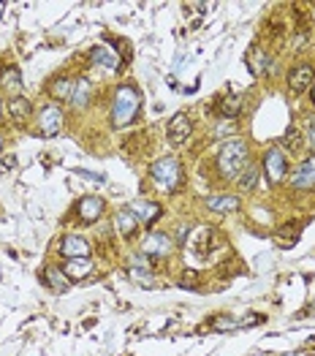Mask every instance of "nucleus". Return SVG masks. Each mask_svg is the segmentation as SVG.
I'll return each mask as SVG.
<instances>
[{
    "instance_id": "obj_1",
    "label": "nucleus",
    "mask_w": 315,
    "mask_h": 356,
    "mask_svg": "<svg viewBox=\"0 0 315 356\" xmlns=\"http://www.w3.org/2000/svg\"><path fill=\"white\" fill-rule=\"evenodd\" d=\"M139 109H142V92L136 85H120L112 92V106H109V125L120 131V128H128L134 120L139 118Z\"/></svg>"
},
{
    "instance_id": "obj_2",
    "label": "nucleus",
    "mask_w": 315,
    "mask_h": 356,
    "mask_svg": "<svg viewBox=\"0 0 315 356\" xmlns=\"http://www.w3.org/2000/svg\"><path fill=\"white\" fill-rule=\"evenodd\" d=\"M248 163H250V147L239 136H231L229 142L220 147V152H218V172L229 179L239 177Z\"/></svg>"
},
{
    "instance_id": "obj_3",
    "label": "nucleus",
    "mask_w": 315,
    "mask_h": 356,
    "mask_svg": "<svg viewBox=\"0 0 315 356\" xmlns=\"http://www.w3.org/2000/svg\"><path fill=\"white\" fill-rule=\"evenodd\" d=\"M150 179L152 185L161 191V193H177L185 182V172H182V163L166 155V158H158L152 166H150Z\"/></svg>"
},
{
    "instance_id": "obj_4",
    "label": "nucleus",
    "mask_w": 315,
    "mask_h": 356,
    "mask_svg": "<svg viewBox=\"0 0 315 356\" xmlns=\"http://www.w3.org/2000/svg\"><path fill=\"white\" fill-rule=\"evenodd\" d=\"M261 172L266 175L269 185H280L288 175V155L283 147H269L261 158Z\"/></svg>"
},
{
    "instance_id": "obj_5",
    "label": "nucleus",
    "mask_w": 315,
    "mask_h": 356,
    "mask_svg": "<svg viewBox=\"0 0 315 356\" xmlns=\"http://www.w3.org/2000/svg\"><path fill=\"white\" fill-rule=\"evenodd\" d=\"M174 248H177V242L169 234H163V232H147V237L139 245V253H144L147 259H169L174 253Z\"/></svg>"
},
{
    "instance_id": "obj_6",
    "label": "nucleus",
    "mask_w": 315,
    "mask_h": 356,
    "mask_svg": "<svg viewBox=\"0 0 315 356\" xmlns=\"http://www.w3.org/2000/svg\"><path fill=\"white\" fill-rule=\"evenodd\" d=\"M35 122H38V134L41 136H58L63 131V122H65V112H63L60 104H47V106H41Z\"/></svg>"
},
{
    "instance_id": "obj_7",
    "label": "nucleus",
    "mask_w": 315,
    "mask_h": 356,
    "mask_svg": "<svg viewBox=\"0 0 315 356\" xmlns=\"http://www.w3.org/2000/svg\"><path fill=\"white\" fill-rule=\"evenodd\" d=\"M291 188L293 191H315V155H307L296 163L291 172Z\"/></svg>"
},
{
    "instance_id": "obj_8",
    "label": "nucleus",
    "mask_w": 315,
    "mask_h": 356,
    "mask_svg": "<svg viewBox=\"0 0 315 356\" xmlns=\"http://www.w3.org/2000/svg\"><path fill=\"white\" fill-rule=\"evenodd\" d=\"M92 245L82 234H65L60 239V256L63 259H90Z\"/></svg>"
},
{
    "instance_id": "obj_9",
    "label": "nucleus",
    "mask_w": 315,
    "mask_h": 356,
    "mask_svg": "<svg viewBox=\"0 0 315 356\" xmlns=\"http://www.w3.org/2000/svg\"><path fill=\"white\" fill-rule=\"evenodd\" d=\"M191 134H193V122H191L188 115H174V118L169 120L166 136H169L172 145H185V142L191 139Z\"/></svg>"
},
{
    "instance_id": "obj_10",
    "label": "nucleus",
    "mask_w": 315,
    "mask_h": 356,
    "mask_svg": "<svg viewBox=\"0 0 315 356\" xmlns=\"http://www.w3.org/2000/svg\"><path fill=\"white\" fill-rule=\"evenodd\" d=\"M90 60H92L95 65L106 68V71H120V65H122L120 52H117L115 47H104V44H98V47L90 49Z\"/></svg>"
},
{
    "instance_id": "obj_11",
    "label": "nucleus",
    "mask_w": 315,
    "mask_h": 356,
    "mask_svg": "<svg viewBox=\"0 0 315 356\" xmlns=\"http://www.w3.org/2000/svg\"><path fill=\"white\" fill-rule=\"evenodd\" d=\"M204 207L209 209V212H218V215H231V212H236L242 204L231 193H212V196L204 199Z\"/></svg>"
},
{
    "instance_id": "obj_12",
    "label": "nucleus",
    "mask_w": 315,
    "mask_h": 356,
    "mask_svg": "<svg viewBox=\"0 0 315 356\" xmlns=\"http://www.w3.org/2000/svg\"><path fill=\"white\" fill-rule=\"evenodd\" d=\"M76 215H79L82 223H95V220L104 215V199H98V196H85V199H79Z\"/></svg>"
},
{
    "instance_id": "obj_13",
    "label": "nucleus",
    "mask_w": 315,
    "mask_h": 356,
    "mask_svg": "<svg viewBox=\"0 0 315 356\" xmlns=\"http://www.w3.org/2000/svg\"><path fill=\"white\" fill-rule=\"evenodd\" d=\"M115 229H117V234H120V237L131 239L139 229H142V223H139V218H136L131 209L125 207L115 215Z\"/></svg>"
},
{
    "instance_id": "obj_14",
    "label": "nucleus",
    "mask_w": 315,
    "mask_h": 356,
    "mask_svg": "<svg viewBox=\"0 0 315 356\" xmlns=\"http://www.w3.org/2000/svg\"><path fill=\"white\" fill-rule=\"evenodd\" d=\"M0 90H3L8 98L22 95V74H19V68L8 65V68L0 71Z\"/></svg>"
},
{
    "instance_id": "obj_15",
    "label": "nucleus",
    "mask_w": 315,
    "mask_h": 356,
    "mask_svg": "<svg viewBox=\"0 0 315 356\" xmlns=\"http://www.w3.org/2000/svg\"><path fill=\"white\" fill-rule=\"evenodd\" d=\"M313 65H296L291 74H288V88L293 90V92H305V90H310L313 85Z\"/></svg>"
},
{
    "instance_id": "obj_16",
    "label": "nucleus",
    "mask_w": 315,
    "mask_h": 356,
    "mask_svg": "<svg viewBox=\"0 0 315 356\" xmlns=\"http://www.w3.org/2000/svg\"><path fill=\"white\" fill-rule=\"evenodd\" d=\"M63 275L68 277V280H85L92 275V261L90 259H65V264H63Z\"/></svg>"
},
{
    "instance_id": "obj_17",
    "label": "nucleus",
    "mask_w": 315,
    "mask_h": 356,
    "mask_svg": "<svg viewBox=\"0 0 315 356\" xmlns=\"http://www.w3.org/2000/svg\"><path fill=\"white\" fill-rule=\"evenodd\" d=\"M128 209L139 218L142 226H150V223L158 220V215H161V204H158V202H147V199H139V202L128 204Z\"/></svg>"
},
{
    "instance_id": "obj_18",
    "label": "nucleus",
    "mask_w": 315,
    "mask_h": 356,
    "mask_svg": "<svg viewBox=\"0 0 315 356\" xmlns=\"http://www.w3.org/2000/svg\"><path fill=\"white\" fill-rule=\"evenodd\" d=\"M245 63H248V68H250V74L253 76H264L266 74V68H269V52L266 49H261V47H253L248 55H245Z\"/></svg>"
},
{
    "instance_id": "obj_19",
    "label": "nucleus",
    "mask_w": 315,
    "mask_h": 356,
    "mask_svg": "<svg viewBox=\"0 0 315 356\" xmlns=\"http://www.w3.org/2000/svg\"><path fill=\"white\" fill-rule=\"evenodd\" d=\"M6 109H8V115H11V120H14V122H25V120L33 115V104H30L28 95H17V98H8Z\"/></svg>"
},
{
    "instance_id": "obj_20",
    "label": "nucleus",
    "mask_w": 315,
    "mask_h": 356,
    "mask_svg": "<svg viewBox=\"0 0 315 356\" xmlns=\"http://www.w3.org/2000/svg\"><path fill=\"white\" fill-rule=\"evenodd\" d=\"M74 90H76V76H55L49 82V92L58 101H71L74 98Z\"/></svg>"
},
{
    "instance_id": "obj_21",
    "label": "nucleus",
    "mask_w": 315,
    "mask_h": 356,
    "mask_svg": "<svg viewBox=\"0 0 315 356\" xmlns=\"http://www.w3.org/2000/svg\"><path fill=\"white\" fill-rule=\"evenodd\" d=\"M90 98H92V82L87 76H79L76 79V90H74V98H71V106L85 109L87 104H90Z\"/></svg>"
},
{
    "instance_id": "obj_22",
    "label": "nucleus",
    "mask_w": 315,
    "mask_h": 356,
    "mask_svg": "<svg viewBox=\"0 0 315 356\" xmlns=\"http://www.w3.org/2000/svg\"><path fill=\"white\" fill-rule=\"evenodd\" d=\"M245 169H248V172H242V175L236 177V185H239V191H245V193H250V191L256 188L258 177H261V169H258V166H253V163H248Z\"/></svg>"
},
{
    "instance_id": "obj_23",
    "label": "nucleus",
    "mask_w": 315,
    "mask_h": 356,
    "mask_svg": "<svg viewBox=\"0 0 315 356\" xmlns=\"http://www.w3.org/2000/svg\"><path fill=\"white\" fill-rule=\"evenodd\" d=\"M242 104H245V95H239V92H231L223 98V118H236L239 112H242Z\"/></svg>"
},
{
    "instance_id": "obj_24",
    "label": "nucleus",
    "mask_w": 315,
    "mask_h": 356,
    "mask_svg": "<svg viewBox=\"0 0 315 356\" xmlns=\"http://www.w3.org/2000/svg\"><path fill=\"white\" fill-rule=\"evenodd\" d=\"M47 283H49L52 291H65L71 280L63 275V269L60 267H47Z\"/></svg>"
},
{
    "instance_id": "obj_25",
    "label": "nucleus",
    "mask_w": 315,
    "mask_h": 356,
    "mask_svg": "<svg viewBox=\"0 0 315 356\" xmlns=\"http://www.w3.org/2000/svg\"><path fill=\"white\" fill-rule=\"evenodd\" d=\"M131 280L136 286H144V289H155L158 286V277L152 275V269H131Z\"/></svg>"
},
{
    "instance_id": "obj_26",
    "label": "nucleus",
    "mask_w": 315,
    "mask_h": 356,
    "mask_svg": "<svg viewBox=\"0 0 315 356\" xmlns=\"http://www.w3.org/2000/svg\"><path fill=\"white\" fill-rule=\"evenodd\" d=\"M209 324H212V327H215V329H223V332H226V329H236V327H242L245 321H234V318H212Z\"/></svg>"
},
{
    "instance_id": "obj_27",
    "label": "nucleus",
    "mask_w": 315,
    "mask_h": 356,
    "mask_svg": "<svg viewBox=\"0 0 315 356\" xmlns=\"http://www.w3.org/2000/svg\"><path fill=\"white\" fill-rule=\"evenodd\" d=\"M234 128H236V122H234V120H226V122L220 120V122L215 125V136H231V134H234Z\"/></svg>"
},
{
    "instance_id": "obj_28",
    "label": "nucleus",
    "mask_w": 315,
    "mask_h": 356,
    "mask_svg": "<svg viewBox=\"0 0 315 356\" xmlns=\"http://www.w3.org/2000/svg\"><path fill=\"white\" fill-rule=\"evenodd\" d=\"M296 142H299V139H296V128H288L286 136H283V145H286L288 149H293L296 147Z\"/></svg>"
},
{
    "instance_id": "obj_29",
    "label": "nucleus",
    "mask_w": 315,
    "mask_h": 356,
    "mask_svg": "<svg viewBox=\"0 0 315 356\" xmlns=\"http://www.w3.org/2000/svg\"><path fill=\"white\" fill-rule=\"evenodd\" d=\"M193 283H196V275H193V272L188 269V272H185V277L179 280V286H193Z\"/></svg>"
},
{
    "instance_id": "obj_30",
    "label": "nucleus",
    "mask_w": 315,
    "mask_h": 356,
    "mask_svg": "<svg viewBox=\"0 0 315 356\" xmlns=\"http://www.w3.org/2000/svg\"><path fill=\"white\" fill-rule=\"evenodd\" d=\"M305 142H307V147L313 149V155H315V128H310V134L305 136Z\"/></svg>"
},
{
    "instance_id": "obj_31",
    "label": "nucleus",
    "mask_w": 315,
    "mask_h": 356,
    "mask_svg": "<svg viewBox=\"0 0 315 356\" xmlns=\"http://www.w3.org/2000/svg\"><path fill=\"white\" fill-rule=\"evenodd\" d=\"M185 237H188V226H182V229L177 232V239H179V242H185Z\"/></svg>"
},
{
    "instance_id": "obj_32",
    "label": "nucleus",
    "mask_w": 315,
    "mask_h": 356,
    "mask_svg": "<svg viewBox=\"0 0 315 356\" xmlns=\"http://www.w3.org/2000/svg\"><path fill=\"white\" fill-rule=\"evenodd\" d=\"M310 98H313V106H315V88H313V92H310Z\"/></svg>"
},
{
    "instance_id": "obj_33",
    "label": "nucleus",
    "mask_w": 315,
    "mask_h": 356,
    "mask_svg": "<svg viewBox=\"0 0 315 356\" xmlns=\"http://www.w3.org/2000/svg\"><path fill=\"white\" fill-rule=\"evenodd\" d=\"M0 120H3V101H0Z\"/></svg>"
},
{
    "instance_id": "obj_34",
    "label": "nucleus",
    "mask_w": 315,
    "mask_h": 356,
    "mask_svg": "<svg viewBox=\"0 0 315 356\" xmlns=\"http://www.w3.org/2000/svg\"><path fill=\"white\" fill-rule=\"evenodd\" d=\"M0 149H3V136H0Z\"/></svg>"
}]
</instances>
